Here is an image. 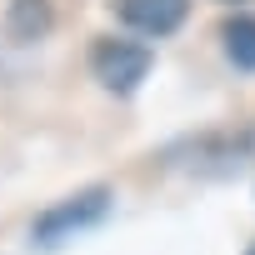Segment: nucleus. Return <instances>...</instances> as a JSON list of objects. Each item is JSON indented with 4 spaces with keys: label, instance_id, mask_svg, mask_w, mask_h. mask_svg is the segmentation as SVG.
<instances>
[{
    "label": "nucleus",
    "instance_id": "nucleus-1",
    "mask_svg": "<svg viewBox=\"0 0 255 255\" xmlns=\"http://www.w3.org/2000/svg\"><path fill=\"white\" fill-rule=\"evenodd\" d=\"M110 205H115V190H110V185H85V190H75V195H65V200H55V205H45V210L30 220V240H35V245H60V240H70V235L100 225V220L110 215Z\"/></svg>",
    "mask_w": 255,
    "mask_h": 255
},
{
    "label": "nucleus",
    "instance_id": "nucleus-2",
    "mask_svg": "<svg viewBox=\"0 0 255 255\" xmlns=\"http://www.w3.org/2000/svg\"><path fill=\"white\" fill-rule=\"evenodd\" d=\"M150 65H155V55H150V45H140V40L100 35V40L90 45V75H95L110 95H135L140 80L150 75Z\"/></svg>",
    "mask_w": 255,
    "mask_h": 255
},
{
    "label": "nucleus",
    "instance_id": "nucleus-3",
    "mask_svg": "<svg viewBox=\"0 0 255 255\" xmlns=\"http://www.w3.org/2000/svg\"><path fill=\"white\" fill-rule=\"evenodd\" d=\"M115 10H120V20L130 25V30L160 40V35H175L185 25L190 0H115Z\"/></svg>",
    "mask_w": 255,
    "mask_h": 255
},
{
    "label": "nucleus",
    "instance_id": "nucleus-4",
    "mask_svg": "<svg viewBox=\"0 0 255 255\" xmlns=\"http://www.w3.org/2000/svg\"><path fill=\"white\" fill-rule=\"evenodd\" d=\"M55 25V5L50 0H10V10H5V35L30 45V40H45Z\"/></svg>",
    "mask_w": 255,
    "mask_h": 255
},
{
    "label": "nucleus",
    "instance_id": "nucleus-5",
    "mask_svg": "<svg viewBox=\"0 0 255 255\" xmlns=\"http://www.w3.org/2000/svg\"><path fill=\"white\" fill-rule=\"evenodd\" d=\"M220 45H225V55H230L235 70H255V15L250 10H235L220 25Z\"/></svg>",
    "mask_w": 255,
    "mask_h": 255
},
{
    "label": "nucleus",
    "instance_id": "nucleus-6",
    "mask_svg": "<svg viewBox=\"0 0 255 255\" xmlns=\"http://www.w3.org/2000/svg\"><path fill=\"white\" fill-rule=\"evenodd\" d=\"M245 255H255V240H250V245H245Z\"/></svg>",
    "mask_w": 255,
    "mask_h": 255
}]
</instances>
